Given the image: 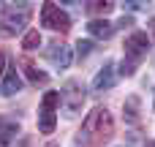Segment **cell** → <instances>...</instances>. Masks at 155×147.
I'll return each instance as SVG.
<instances>
[{"label": "cell", "instance_id": "obj_1", "mask_svg": "<svg viewBox=\"0 0 155 147\" xmlns=\"http://www.w3.org/2000/svg\"><path fill=\"white\" fill-rule=\"evenodd\" d=\"M82 136H84L87 142H93V145L109 142V139L114 136V120H112V115H109L106 109H95V112L84 120Z\"/></svg>", "mask_w": 155, "mask_h": 147}, {"label": "cell", "instance_id": "obj_2", "mask_svg": "<svg viewBox=\"0 0 155 147\" xmlns=\"http://www.w3.org/2000/svg\"><path fill=\"white\" fill-rule=\"evenodd\" d=\"M41 22H44V27H49L54 33H68L71 30V16L57 3H44L41 5Z\"/></svg>", "mask_w": 155, "mask_h": 147}, {"label": "cell", "instance_id": "obj_3", "mask_svg": "<svg viewBox=\"0 0 155 147\" xmlns=\"http://www.w3.org/2000/svg\"><path fill=\"white\" fill-rule=\"evenodd\" d=\"M27 22L25 5L16 11V5H3L0 8V33L3 35H14L16 30H22V25Z\"/></svg>", "mask_w": 155, "mask_h": 147}, {"label": "cell", "instance_id": "obj_4", "mask_svg": "<svg viewBox=\"0 0 155 147\" xmlns=\"http://www.w3.org/2000/svg\"><path fill=\"white\" fill-rule=\"evenodd\" d=\"M123 46H125V57H128L131 63H136V60L147 52L150 38H147V33H142V30H139V33H131V35L125 38V44H123Z\"/></svg>", "mask_w": 155, "mask_h": 147}, {"label": "cell", "instance_id": "obj_5", "mask_svg": "<svg viewBox=\"0 0 155 147\" xmlns=\"http://www.w3.org/2000/svg\"><path fill=\"white\" fill-rule=\"evenodd\" d=\"M63 98H65V106H68V115H76V109L84 104V93L79 90L76 82H68L63 87Z\"/></svg>", "mask_w": 155, "mask_h": 147}, {"label": "cell", "instance_id": "obj_6", "mask_svg": "<svg viewBox=\"0 0 155 147\" xmlns=\"http://www.w3.org/2000/svg\"><path fill=\"white\" fill-rule=\"evenodd\" d=\"M46 55L54 63V68H68L71 65V49H68V44H54V46H49Z\"/></svg>", "mask_w": 155, "mask_h": 147}, {"label": "cell", "instance_id": "obj_7", "mask_svg": "<svg viewBox=\"0 0 155 147\" xmlns=\"http://www.w3.org/2000/svg\"><path fill=\"white\" fill-rule=\"evenodd\" d=\"M19 90H22V82H19L16 71L8 68V71H5V79L0 82V95H14V93H19Z\"/></svg>", "mask_w": 155, "mask_h": 147}, {"label": "cell", "instance_id": "obj_8", "mask_svg": "<svg viewBox=\"0 0 155 147\" xmlns=\"http://www.w3.org/2000/svg\"><path fill=\"white\" fill-rule=\"evenodd\" d=\"M112 82H114V68H112V63H106V65L95 74L93 87H98V90H109V87H112Z\"/></svg>", "mask_w": 155, "mask_h": 147}, {"label": "cell", "instance_id": "obj_9", "mask_svg": "<svg viewBox=\"0 0 155 147\" xmlns=\"http://www.w3.org/2000/svg\"><path fill=\"white\" fill-rule=\"evenodd\" d=\"M87 30H90L95 38H109V35L114 33V25L106 22V19H93V22L87 25Z\"/></svg>", "mask_w": 155, "mask_h": 147}, {"label": "cell", "instance_id": "obj_10", "mask_svg": "<svg viewBox=\"0 0 155 147\" xmlns=\"http://www.w3.org/2000/svg\"><path fill=\"white\" fill-rule=\"evenodd\" d=\"M19 65H22V71L27 74V79H30V82H46V74H44V71H38V68H35V63H33L30 57H22V60H19Z\"/></svg>", "mask_w": 155, "mask_h": 147}, {"label": "cell", "instance_id": "obj_11", "mask_svg": "<svg viewBox=\"0 0 155 147\" xmlns=\"http://www.w3.org/2000/svg\"><path fill=\"white\" fill-rule=\"evenodd\" d=\"M54 112L52 109H41V120H38V131L41 134H52L54 131Z\"/></svg>", "mask_w": 155, "mask_h": 147}, {"label": "cell", "instance_id": "obj_12", "mask_svg": "<svg viewBox=\"0 0 155 147\" xmlns=\"http://www.w3.org/2000/svg\"><path fill=\"white\" fill-rule=\"evenodd\" d=\"M38 44H41L38 30H27V33H25V38H22V46H25V49H38Z\"/></svg>", "mask_w": 155, "mask_h": 147}, {"label": "cell", "instance_id": "obj_13", "mask_svg": "<svg viewBox=\"0 0 155 147\" xmlns=\"http://www.w3.org/2000/svg\"><path fill=\"white\" fill-rule=\"evenodd\" d=\"M57 104H60V93H46L44 95V101H41V109H57Z\"/></svg>", "mask_w": 155, "mask_h": 147}, {"label": "cell", "instance_id": "obj_14", "mask_svg": "<svg viewBox=\"0 0 155 147\" xmlns=\"http://www.w3.org/2000/svg\"><path fill=\"white\" fill-rule=\"evenodd\" d=\"M112 8H114L112 3H87V11L90 14H109Z\"/></svg>", "mask_w": 155, "mask_h": 147}, {"label": "cell", "instance_id": "obj_15", "mask_svg": "<svg viewBox=\"0 0 155 147\" xmlns=\"http://www.w3.org/2000/svg\"><path fill=\"white\" fill-rule=\"evenodd\" d=\"M76 52H79V57H82V55H87V52H90V41H79Z\"/></svg>", "mask_w": 155, "mask_h": 147}, {"label": "cell", "instance_id": "obj_16", "mask_svg": "<svg viewBox=\"0 0 155 147\" xmlns=\"http://www.w3.org/2000/svg\"><path fill=\"white\" fill-rule=\"evenodd\" d=\"M3 71H5V55L0 52V74H3Z\"/></svg>", "mask_w": 155, "mask_h": 147}, {"label": "cell", "instance_id": "obj_17", "mask_svg": "<svg viewBox=\"0 0 155 147\" xmlns=\"http://www.w3.org/2000/svg\"><path fill=\"white\" fill-rule=\"evenodd\" d=\"M150 33H153V41H155V16L150 19Z\"/></svg>", "mask_w": 155, "mask_h": 147}, {"label": "cell", "instance_id": "obj_18", "mask_svg": "<svg viewBox=\"0 0 155 147\" xmlns=\"http://www.w3.org/2000/svg\"><path fill=\"white\" fill-rule=\"evenodd\" d=\"M3 125H5V123H3V120H0V131H3Z\"/></svg>", "mask_w": 155, "mask_h": 147}, {"label": "cell", "instance_id": "obj_19", "mask_svg": "<svg viewBox=\"0 0 155 147\" xmlns=\"http://www.w3.org/2000/svg\"><path fill=\"white\" fill-rule=\"evenodd\" d=\"M153 147H155V142H153Z\"/></svg>", "mask_w": 155, "mask_h": 147}]
</instances>
